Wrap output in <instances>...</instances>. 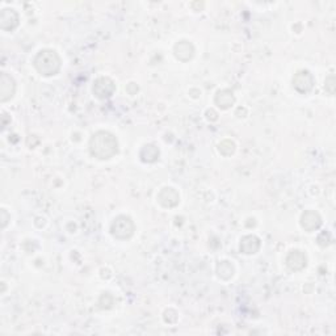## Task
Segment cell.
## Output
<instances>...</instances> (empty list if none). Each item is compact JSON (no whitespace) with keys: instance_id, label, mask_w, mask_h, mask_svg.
Instances as JSON below:
<instances>
[{"instance_id":"6da1fadb","label":"cell","mask_w":336,"mask_h":336,"mask_svg":"<svg viewBox=\"0 0 336 336\" xmlns=\"http://www.w3.org/2000/svg\"><path fill=\"white\" fill-rule=\"evenodd\" d=\"M89 150L91 154L99 159H109L117 152V141L112 134L99 131L92 137Z\"/></svg>"},{"instance_id":"7a4b0ae2","label":"cell","mask_w":336,"mask_h":336,"mask_svg":"<svg viewBox=\"0 0 336 336\" xmlns=\"http://www.w3.org/2000/svg\"><path fill=\"white\" fill-rule=\"evenodd\" d=\"M34 66L42 75H54L61 66V61L55 52L43 50L34 59Z\"/></svg>"},{"instance_id":"3957f363","label":"cell","mask_w":336,"mask_h":336,"mask_svg":"<svg viewBox=\"0 0 336 336\" xmlns=\"http://www.w3.org/2000/svg\"><path fill=\"white\" fill-rule=\"evenodd\" d=\"M133 222L130 221V218H126V217H118L115 223L112 225V234L116 238H120V239L129 238L133 234Z\"/></svg>"},{"instance_id":"277c9868","label":"cell","mask_w":336,"mask_h":336,"mask_svg":"<svg viewBox=\"0 0 336 336\" xmlns=\"http://www.w3.org/2000/svg\"><path fill=\"white\" fill-rule=\"evenodd\" d=\"M113 91H115V85H113V83L110 82L109 79L106 78L99 79V80H96V83H95L94 85L95 95H96L97 97H101V99L109 97L110 95L113 94Z\"/></svg>"},{"instance_id":"5b68a950","label":"cell","mask_w":336,"mask_h":336,"mask_svg":"<svg viewBox=\"0 0 336 336\" xmlns=\"http://www.w3.org/2000/svg\"><path fill=\"white\" fill-rule=\"evenodd\" d=\"M293 84L297 89H300L301 85H303L302 91L301 92L310 91L312 88V76L310 75L307 71H301V73H298L297 75H296V78H294Z\"/></svg>"},{"instance_id":"8992f818","label":"cell","mask_w":336,"mask_h":336,"mask_svg":"<svg viewBox=\"0 0 336 336\" xmlns=\"http://www.w3.org/2000/svg\"><path fill=\"white\" fill-rule=\"evenodd\" d=\"M310 225V231L314 230V229H318L319 225H321V218L319 215L314 212H307L306 214L302 215V226L303 229L307 227V225Z\"/></svg>"},{"instance_id":"52a82bcc","label":"cell","mask_w":336,"mask_h":336,"mask_svg":"<svg viewBox=\"0 0 336 336\" xmlns=\"http://www.w3.org/2000/svg\"><path fill=\"white\" fill-rule=\"evenodd\" d=\"M217 97H222V101H218L219 106H222V108H229V106L234 103L233 94H230V92L222 91V92H219L218 96Z\"/></svg>"}]
</instances>
